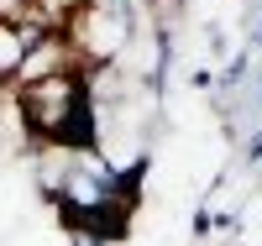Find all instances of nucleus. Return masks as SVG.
I'll return each mask as SVG.
<instances>
[{
    "label": "nucleus",
    "mask_w": 262,
    "mask_h": 246,
    "mask_svg": "<svg viewBox=\"0 0 262 246\" xmlns=\"http://www.w3.org/2000/svg\"><path fill=\"white\" fill-rule=\"evenodd\" d=\"M21 63H27V42H21L16 21H0V95H11V89H16Z\"/></svg>",
    "instance_id": "1"
},
{
    "label": "nucleus",
    "mask_w": 262,
    "mask_h": 246,
    "mask_svg": "<svg viewBox=\"0 0 262 246\" xmlns=\"http://www.w3.org/2000/svg\"><path fill=\"white\" fill-rule=\"evenodd\" d=\"M189 231H194V241H210V236H215V210L200 205V210L189 215Z\"/></svg>",
    "instance_id": "2"
},
{
    "label": "nucleus",
    "mask_w": 262,
    "mask_h": 246,
    "mask_svg": "<svg viewBox=\"0 0 262 246\" xmlns=\"http://www.w3.org/2000/svg\"><path fill=\"white\" fill-rule=\"evenodd\" d=\"M242 158H247V168H252V173L262 168V126H252V131H247V142H242Z\"/></svg>",
    "instance_id": "3"
},
{
    "label": "nucleus",
    "mask_w": 262,
    "mask_h": 246,
    "mask_svg": "<svg viewBox=\"0 0 262 246\" xmlns=\"http://www.w3.org/2000/svg\"><path fill=\"white\" fill-rule=\"evenodd\" d=\"M205 42H210V53H215V58L226 53V32H221V21H210V27H205Z\"/></svg>",
    "instance_id": "4"
},
{
    "label": "nucleus",
    "mask_w": 262,
    "mask_h": 246,
    "mask_svg": "<svg viewBox=\"0 0 262 246\" xmlns=\"http://www.w3.org/2000/svg\"><path fill=\"white\" fill-rule=\"evenodd\" d=\"M189 84H194V89H205V95H210V89H215V69H205V63H200V69L189 74Z\"/></svg>",
    "instance_id": "5"
},
{
    "label": "nucleus",
    "mask_w": 262,
    "mask_h": 246,
    "mask_svg": "<svg viewBox=\"0 0 262 246\" xmlns=\"http://www.w3.org/2000/svg\"><path fill=\"white\" fill-rule=\"evenodd\" d=\"M69 246H100L95 236H69Z\"/></svg>",
    "instance_id": "6"
},
{
    "label": "nucleus",
    "mask_w": 262,
    "mask_h": 246,
    "mask_svg": "<svg viewBox=\"0 0 262 246\" xmlns=\"http://www.w3.org/2000/svg\"><path fill=\"white\" fill-rule=\"evenodd\" d=\"M231 246H242V241H231Z\"/></svg>",
    "instance_id": "7"
}]
</instances>
